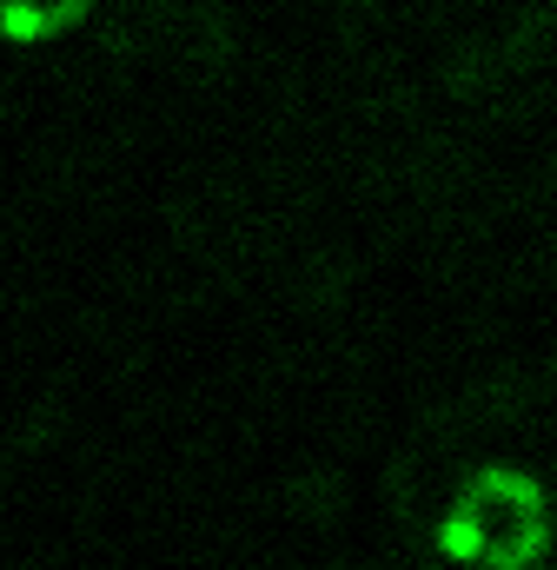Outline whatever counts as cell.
Listing matches in <instances>:
<instances>
[{
	"label": "cell",
	"mask_w": 557,
	"mask_h": 570,
	"mask_svg": "<svg viewBox=\"0 0 557 570\" xmlns=\"http://www.w3.org/2000/svg\"><path fill=\"white\" fill-rule=\"evenodd\" d=\"M557 511L538 471L525 464H478L451 484L438 511V551L458 570H538L551 551Z\"/></svg>",
	"instance_id": "cell-1"
},
{
	"label": "cell",
	"mask_w": 557,
	"mask_h": 570,
	"mask_svg": "<svg viewBox=\"0 0 557 570\" xmlns=\"http://www.w3.org/2000/svg\"><path fill=\"white\" fill-rule=\"evenodd\" d=\"M87 13H94V0H0V33L20 47H40V40L74 33Z\"/></svg>",
	"instance_id": "cell-2"
}]
</instances>
